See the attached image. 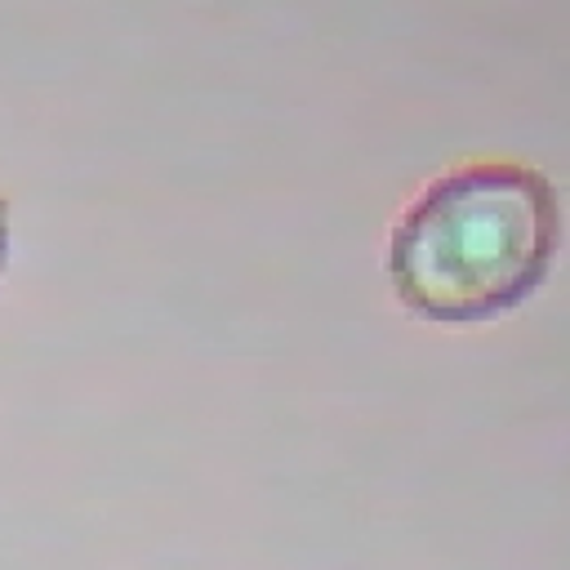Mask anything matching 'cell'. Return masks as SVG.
I'll list each match as a JSON object with an SVG mask.
<instances>
[{
  "label": "cell",
  "mask_w": 570,
  "mask_h": 570,
  "mask_svg": "<svg viewBox=\"0 0 570 570\" xmlns=\"http://www.w3.org/2000/svg\"><path fill=\"white\" fill-rule=\"evenodd\" d=\"M557 249L561 196L552 178L517 160H476L410 200L383 263L414 316L472 325L525 303Z\"/></svg>",
  "instance_id": "6da1fadb"
},
{
  "label": "cell",
  "mask_w": 570,
  "mask_h": 570,
  "mask_svg": "<svg viewBox=\"0 0 570 570\" xmlns=\"http://www.w3.org/2000/svg\"><path fill=\"white\" fill-rule=\"evenodd\" d=\"M4 249H9V205H4V191H0V267H4Z\"/></svg>",
  "instance_id": "7a4b0ae2"
}]
</instances>
